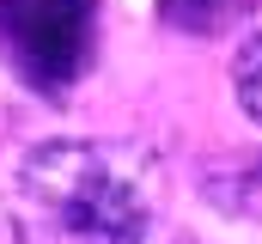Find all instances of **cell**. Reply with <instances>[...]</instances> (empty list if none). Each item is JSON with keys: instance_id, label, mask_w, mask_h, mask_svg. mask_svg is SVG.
Instances as JSON below:
<instances>
[{"instance_id": "obj_1", "label": "cell", "mask_w": 262, "mask_h": 244, "mask_svg": "<svg viewBox=\"0 0 262 244\" xmlns=\"http://www.w3.org/2000/svg\"><path fill=\"white\" fill-rule=\"evenodd\" d=\"M55 244H140L159 208V171L122 140H43L18 171Z\"/></svg>"}, {"instance_id": "obj_2", "label": "cell", "mask_w": 262, "mask_h": 244, "mask_svg": "<svg viewBox=\"0 0 262 244\" xmlns=\"http://www.w3.org/2000/svg\"><path fill=\"white\" fill-rule=\"evenodd\" d=\"M98 55V0H0V61L18 86L67 98Z\"/></svg>"}, {"instance_id": "obj_3", "label": "cell", "mask_w": 262, "mask_h": 244, "mask_svg": "<svg viewBox=\"0 0 262 244\" xmlns=\"http://www.w3.org/2000/svg\"><path fill=\"white\" fill-rule=\"evenodd\" d=\"M262 0H159V18L183 37H226L232 25H244Z\"/></svg>"}, {"instance_id": "obj_4", "label": "cell", "mask_w": 262, "mask_h": 244, "mask_svg": "<svg viewBox=\"0 0 262 244\" xmlns=\"http://www.w3.org/2000/svg\"><path fill=\"white\" fill-rule=\"evenodd\" d=\"M207 195L220 208H238V214H262V165L256 159H232V177L207 171Z\"/></svg>"}, {"instance_id": "obj_5", "label": "cell", "mask_w": 262, "mask_h": 244, "mask_svg": "<svg viewBox=\"0 0 262 244\" xmlns=\"http://www.w3.org/2000/svg\"><path fill=\"white\" fill-rule=\"evenodd\" d=\"M232 86H238V104H244V116L262 128V31L232 55Z\"/></svg>"}, {"instance_id": "obj_6", "label": "cell", "mask_w": 262, "mask_h": 244, "mask_svg": "<svg viewBox=\"0 0 262 244\" xmlns=\"http://www.w3.org/2000/svg\"><path fill=\"white\" fill-rule=\"evenodd\" d=\"M0 244H31V238H25V226H18V214H12V208H0Z\"/></svg>"}]
</instances>
